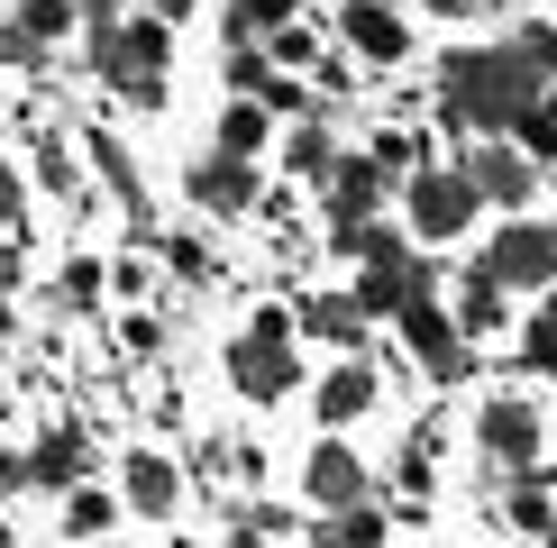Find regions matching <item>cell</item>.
<instances>
[{
    "label": "cell",
    "mask_w": 557,
    "mask_h": 548,
    "mask_svg": "<svg viewBox=\"0 0 557 548\" xmlns=\"http://www.w3.org/2000/svg\"><path fill=\"white\" fill-rule=\"evenodd\" d=\"M540 64L521 55V46H467V55L438 64V101H448L457 128H512L530 101H540Z\"/></svg>",
    "instance_id": "obj_1"
},
{
    "label": "cell",
    "mask_w": 557,
    "mask_h": 548,
    "mask_svg": "<svg viewBox=\"0 0 557 548\" xmlns=\"http://www.w3.org/2000/svg\"><path fill=\"white\" fill-rule=\"evenodd\" d=\"M165 18H137V28H110V10H91V64L101 83H120L128 101H156L165 91Z\"/></svg>",
    "instance_id": "obj_2"
},
{
    "label": "cell",
    "mask_w": 557,
    "mask_h": 548,
    "mask_svg": "<svg viewBox=\"0 0 557 548\" xmlns=\"http://www.w3.org/2000/svg\"><path fill=\"white\" fill-rule=\"evenodd\" d=\"M238 384H247L257 402L293 394V348H284V311H257V320H247V348H238Z\"/></svg>",
    "instance_id": "obj_3"
},
{
    "label": "cell",
    "mask_w": 557,
    "mask_h": 548,
    "mask_svg": "<svg viewBox=\"0 0 557 548\" xmlns=\"http://www.w3.org/2000/svg\"><path fill=\"white\" fill-rule=\"evenodd\" d=\"M393 311H403V338L421 348V365H430V375H467V338H457V320L438 311V302H421V292H403Z\"/></svg>",
    "instance_id": "obj_4"
},
{
    "label": "cell",
    "mask_w": 557,
    "mask_h": 548,
    "mask_svg": "<svg viewBox=\"0 0 557 548\" xmlns=\"http://www.w3.org/2000/svg\"><path fill=\"white\" fill-rule=\"evenodd\" d=\"M467 220H475V183L467 174H421L411 183V228H421V238H457Z\"/></svg>",
    "instance_id": "obj_5"
},
{
    "label": "cell",
    "mask_w": 557,
    "mask_h": 548,
    "mask_svg": "<svg viewBox=\"0 0 557 548\" xmlns=\"http://www.w3.org/2000/svg\"><path fill=\"white\" fill-rule=\"evenodd\" d=\"M484 265H494L503 284H557V228H503Z\"/></svg>",
    "instance_id": "obj_6"
},
{
    "label": "cell",
    "mask_w": 557,
    "mask_h": 548,
    "mask_svg": "<svg viewBox=\"0 0 557 548\" xmlns=\"http://www.w3.org/2000/svg\"><path fill=\"white\" fill-rule=\"evenodd\" d=\"M320 183H330V211H338V228L347 220H366V211H375V192H384V165H375V155H347V165H338V155H330V174H320Z\"/></svg>",
    "instance_id": "obj_7"
},
{
    "label": "cell",
    "mask_w": 557,
    "mask_h": 548,
    "mask_svg": "<svg viewBox=\"0 0 557 548\" xmlns=\"http://www.w3.org/2000/svg\"><path fill=\"white\" fill-rule=\"evenodd\" d=\"M457 174L475 183V201H530V155H512V147H484Z\"/></svg>",
    "instance_id": "obj_8"
},
{
    "label": "cell",
    "mask_w": 557,
    "mask_h": 548,
    "mask_svg": "<svg viewBox=\"0 0 557 548\" xmlns=\"http://www.w3.org/2000/svg\"><path fill=\"white\" fill-rule=\"evenodd\" d=\"M347 46H357V55H375V64H403V18L384 10V0H347Z\"/></svg>",
    "instance_id": "obj_9"
},
{
    "label": "cell",
    "mask_w": 557,
    "mask_h": 548,
    "mask_svg": "<svg viewBox=\"0 0 557 548\" xmlns=\"http://www.w3.org/2000/svg\"><path fill=\"white\" fill-rule=\"evenodd\" d=\"M484 448H494L503 466H521V457L540 448V411L530 402H484Z\"/></svg>",
    "instance_id": "obj_10"
},
{
    "label": "cell",
    "mask_w": 557,
    "mask_h": 548,
    "mask_svg": "<svg viewBox=\"0 0 557 548\" xmlns=\"http://www.w3.org/2000/svg\"><path fill=\"white\" fill-rule=\"evenodd\" d=\"M301 329L330 338V348H357V338H366V311H357V292H320V302H301Z\"/></svg>",
    "instance_id": "obj_11"
},
{
    "label": "cell",
    "mask_w": 557,
    "mask_h": 548,
    "mask_svg": "<svg viewBox=\"0 0 557 548\" xmlns=\"http://www.w3.org/2000/svg\"><path fill=\"white\" fill-rule=\"evenodd\" d=\"M193 201H211V211H247V155H211V165H193Z\"/></svg>",
    "instance_id": "obj_12"
},
{
    "label": "cell",
    "mask_w": 557,
    "mask_h": 548,
    "mask_svg": "<svg viewBox=\"0 0 557 548\" xmlns=\"http://www.w3.org/2000/svg\"><path fill=\"white\" fill-rule=\"evenodd\" d=\"M357 494H366L357 457H347V448H311V502H330V512H338V502H357Z\"/></svg>",
    "instance_id": "obj_13"
},
{
    "label": "cell",
    "mask_w": 557,
    "mask_h": 548,
    "mask_svg": "<svg viewBox=\"0 0 557 548\" xmlns=\"http://www.w3.org/2000/svg\"><path fill=\"white\" fill-rule=\"evenodd\" d=\"M28 485H46V494L83 485V439H74V429H55V439H37V457H28Z\"/></svg>",
    "instance_id": "obj_14"
},
{
    "label": "cell",
    "mask_w": 557,
    "mask_h": 548,
    "mask_svg": "<svg viewBox=\"0 0 557 548\" xmlns=\"http://www.w3.org/2000/svg\"><path fill=\"white\" fill-rule=\"evenodd\" d=\"M366 402H375V375H366V365H338V375L320 384V421H330V429H338V421H357Z\"/></svg>",
    "instance_id": "obj_15"
},
{
    "label": "cell",
    "mask_w": 557,
    "mask_h": 548,
    "mask_svg": "<svg viewBox=\"0 0 557 548\" xmlns=\"http://www.w3.org/2000/svg\"><path fill=\"white\" fill-rule=\"evenodd\" d=\"M128 502H137V512H174V466H165L156 448L128 457Z\"/></svg>",
    "instance_id": "obj_16"
},
{
    "label": "cell",
    "mask_w": 557,
    "mask_h": 548,
    "mask_svg": "<svg viewBox=\"0 0 557 548\" xmlns=\"http://www.w3.org/2000/svg\"><path fill=\"white\" fill-rule=\"evenodd\" d=\"M220 147L228 155H257L265 147V101H228L220 110Z\"/></svg>",
    "instance_id": "obj_17"
},
{
    "label": "cell",
    "mask_w": 557,
    "mask_h": 548,
    "mask_svg": "<svg viewBox=\"0 0 557 548\" xmlns=\"http://www.w3.org/2000/svg\"><path fill=\"white\" fill-rule=\"evenodd\" d=\"M457 320H467V329H494V320H503V274H494V265L467 274V292H457Z\"/></svg>",
    "instance_id": "obj_18"
},
{
    "label": "cell",
    "mask_w": 557,
    "mask_h": 548,
    "mask_svg": "<svg viewBox=\"0 0 557 548\" xmlns=\"http://www.w3.org/2000/svg\"><path fill=\"white\" fill-rule=\"evenodd\" d=\"M64 531H74V539H101V531H110V494L64 485Z\"/></svg>",
    "instance_id": "obj_19"
},
{
    "label": "cell",
    "mask_w": 557,
    "mask_h": 548,
    "mask_svg": "<svg viewBox=\"0 0 557 548\" xmlns=\"http://www.w3.org/2000/svg\"><path fill=\"white\" fill-rule=\"evenodd\" d=\"M512 128L530 137V155H540V165H548V155H557V91H548V101H530V110H521Z\"/></svg>",
    "instance_id": "obj_20"
},
{
    "label": "cell",
    "mask_w": 557,
    "mask_h": 548,
    "mask_svg": "<svg viewBox=\"0 0 557 548\" xmlns=\"http://www.w3.org/2000/svg\"><path fill=\"white\" fill-rule=\"evenodd\" d=\"M330 155H338V147H330V128H301V137H293V174H311V183H320V174H330Z\"/></svg>",
    "instance_id": "obj_21"
},
{
    "label": "cell",
    "mask_w": 557,
    "mask_h": 548,
    "mask_svg": "<svg viewBox=\"0 0 557 548\" xmlns=\"http://www.w3.org/2000/svg\"><path fill=\"white\" fill-rule=\"evenodd\" d=\"M18 28H28V37H64V28H74V0H28Z\"/></svg>",
    "instance_id": "obj_22"
},
{
    "label": "cell",
    "mask_w": 557,
    "mask_h": 548,
    "mask_svg": "<svg viewBox=\"0 0 557 548\" xmlns=\"http://www.w3.org/2000/svg\"><path fill=\"white\" fill-rule=\"evenodd\" d=\"M274 18H293V0H238V10H228V37H247V28H274Z\"/></svg>",
    "instance_id": "obj_23"
},
{
    "label": "cell",
    "mask_w": 557,
    "mask_h": 548,
    "mask_svg": "<svg viewBox=\"0 0 557 548\" xmlns=\"http://www.w3.org/2000/svg\"><path fill=\"white\" fill-rule=\"evenodd\" d=\"M512 531H530V539H548V531H557L548 494H521V502H512Z\"/></svg>",
    "instance_id": "obj_24"
},
{
    "label": "cell",
    "mask_w": 557,
    "mask_h": 548,
    "mask_svg": "<svg viewBox=\"0 0 557 548\" xmlns=\"http://www.w3.org/2000/svg\"><path fill=\"white\" fill-rule=\"evenodd\" d=\"M530 365H540V375H557V302L540 311V329H530Z\"/></svg>",
    "instance_id": "obj_25"
},
{
    "label": "cell",
    "mask_w": 557,
    "mask_h": 548,
    "mask_svg": "<svg viewBox=\"0 0 557 548\" xmlns=\"http://www.w3.org/2000/svg\"><path fill=\"white\" fill-rule=\"evenodd\" d=\"M37 55H46V37H28V28L10 18V28H0V64H37Z\"/></svg>",
    "instance_id": "obj_26"
},
{
    "label": "cell",
    "mask_w": 557,
    "mask_h": 548,
    "mask_svg": "<svg viewBox=\"0 0 557 548\" xmlns=\"http://www.w3.org/2000/svg\"><path fill=\"white\" fill-rule=\"evenodd\" d=\"M521 55L540 64V74H557V28H540V18H530V28H521Z\"/></svg>",
    "instance_id": "obj_27"
},
{
    "label": "cell",
    "mask_w": 557,
    "mask_h": 548,
    "mask_svg": "<svg viewBox=\"0 0 557 548\" xmlns=\"http://www.w3.org/2000/svg\"><path fill=\"white\" fill-rule=\"evenodd\" d=\"M274 55H284V64H311V28H293V18H274Z\"/></svg>",
    "instance_id": "obj_28"
},
{
    "label": "cell",
    "mask_w": 557,
    "mask_h": 548,
    "mask_svg": "<svg viewBox=\"0 0 557 548\" xmlns=\"http://www.w3.org/2000/svg\"><path fill=\"white\" fill-rule=\"evenodd\" d=\"M10 220H18V174L0 165V228H10Z\"/></svg>",
    "instance_id": "obj_29"
},
{
    "label": "cell",
    "mask_w": 557,
    "mask_h": 548,
    "mask_svg": "<svg viewBox=\"0 0 557 548\" xmlns=\"http://www.w3.org/2000/svg\"><path fill=\"white\" fill-rule=\"evenodd\" d=\"M0 485H28V457H10V448H0Z\"/></svg>",
    "instance_id": "obj_30"
},
{
    "label": "cell",
    "mask_w": 557,
    "mask_h": 548,
    "mask_svg": "<svg viewBox=\"0 0 557 548\" xmlns=\"http://www.w3.org/2000/svg\"><path fill=\"white\" fill-rule=\"evenodd\" d=\"M430 10H438V18H467V10H475V0H430Z\"/></svg>",
    "instance_id": "obj_31"
},
{
    "label": "cell",
    "mask_w": 557,
    "mask_h": 548,
    "mask_svg": "<svg viewBox=\"0 0 557 548\" xmlns=\"http://www.w3.org/2000/svg\"><path fill=\"white\" fill-rule=\"evenodd\" d=\"M18 284V257H10V247H0V292H10Z\"/></svg>",
    "instance_id": "obj_32"
},
{
    "label": "cell",
    "mask_w": 557,
    "mask_h": 548,
    "mask_svg": "<svg viewBox=\"0 0 557 548\" xmlns=\"http://www.w3.org/2000/svg\"><path fill=\"white\" fill-rule=\"evenodd\" d=\"M0 348H10V302H0Z\"/></svg>",
    "instance_id": "obj_33"
},
{
    "label": "cell",
    "mask_w": 557,
    "mask_h": 548,
    "mask_svg": "<svg viewBox=\"0 0 557 548\" xmlns=\"http://www.w3.org/2000/svg\"><path fill=\"white\" fill-rule=\"evenodd\" d=\"M83 10H120V0H83Z\"/></svg>",
    "instance_id": "obj_34"
}]
</instances>
